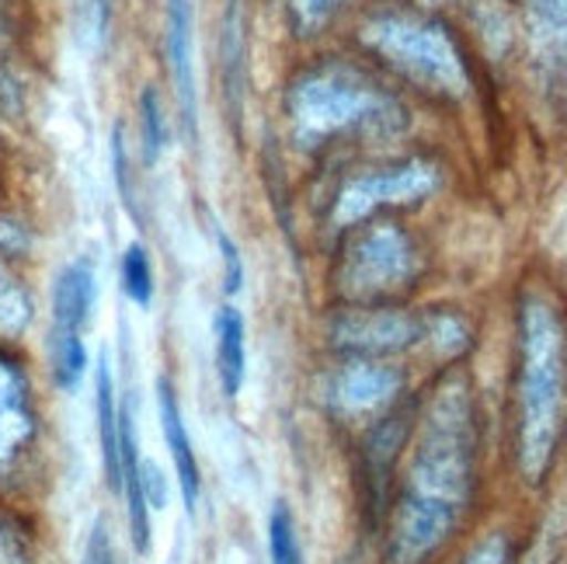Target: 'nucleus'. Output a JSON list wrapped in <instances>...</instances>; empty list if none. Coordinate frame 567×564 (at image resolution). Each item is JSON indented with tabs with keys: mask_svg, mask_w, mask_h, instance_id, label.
<instances>
[{
	"mask_svg": "<svg viewBox=\"0 0 567 564\" xmlns=\"http://www.w3.org/2000/svg\"><path fill=\"white\" fill-rule=\"evenodd\" d=\"M466 481H471L466 414L456 401H442L439 414H432L425 447L414 460L411 488L401 505L398 536H393L401 564H417L446 541L466 502Z\"/></svg>",
	"mask_w": 567,
	"mask_h": 564,
	"instance_id": "nucleus-1",
	"label": "nucleus"
},
{
	"mask_svg": "<svg viewBox=\"0 0 567 564\" xmlns=\"http://www.w3.org/2000/svg\"><path fill=\"white\" fill-rule=\"evenodd\" d=\"M567 390V362H564V331L547 304H529L523 314V435L519 457L529 481H539L550 468V457L560 435Z\"/></svg>",
	"mask_w": 567,
	"mask_h": 564,
	"instance_id": "nucleus-2",
	"label": "nucleus"
},
{
	"mask_svg": "<svg viewBox=\"0 0 567 564\" xmlns=\"http://www.w3.org/2000/svg\"><path fill=\"white\" fill-rule=\"evenodd\" d=\"M292 119L310 136H328L352 126H393L401 119L398 105L380 94L355 70L324 66L303 78L292 91Z\"/></svg>",
	"mask_w": 567,
	"mask_h": 564,
	"instance_id": "nucleus-3",
	"label": "nucleus"
},
{
	"mask_svg": "<svg viewBox=\"0 0 567 564\" xmlns=\"http://www.w3.org/2000/svg\"><path fill=\"white\" fill-rule=\"evenodd\" d=\"M365 42L411 81L439 94H463L466 70L453 39L435 21L414 14H380L365 24Z\"/></svg>",
	"mask_w": 567,
	"mask_h": 564,
	"instance_id": "nucleus-4",
	"label": "nucleus"
},
{
	"mask_svg": "<svg viewBox=\"0 0 567 564\" xmlns=\"http://www.w3.org/2000/svg\"><path fill=\"white\" fill-rule=\"evenodd\" d=\"M435 185H439V175L432 164L408 161L401 167H383V171H373V175L355 178L341 192L338 216L359 219L383 203H414V199H422V195H429Z\"/></svg>",
	"mask_w": 567,
	"mask_h": 564,
	"instance_id": "nucleus-5",
	"label": "nucleus"
},
{
	"mask_svg": "<svg viewBox=\"0 0 567 564\" xmlns=\"http://www.w3.org/2000/svg\"><path fill=\"white\" fill-rule=\"evenodd\" d=\"M167 60L188 140H199V78H195V14L192 0H167Z\"/></svg>",
	"mask_w": 567,
	"mask_h": 564,
	"instance_id": "nucleus-6",
	"label": "nucleus"
},
{
	"mask_svg": "<svg viewBox=\"0 0 567 564\" xmlns=\"http://www.w3.org/2000/svg\"><path fill=\"white\" fill-rule=\"evenodd\" d=\"M157 411H161L167 453H171V460H175V474H178L185 509L195 512V505H199V492H203V478H199V460H195L192 435L185 429V414L178 408V394H175V387H171V380L157 383Z\"/></svg>",
	"mask_w": 567,
	"mask_h": 564,
	"instance_id": "nucleus-7",
	"label": "nucleus"
},
{
	"mask_svg": "<svg viewBox=\"0 0 567 564\" xmlns=\"http://www.w3.org/2000/svg\"><path fill=\"white\" fill-rule=\"evenodd\" d=\"M118 463H122V484L118 492L126 495V520L130 533L140 554L151 551V505L143 499V481H140V447H136V422L130 408H118Z\"/></svg>",
	"mask_w": 567,
	"mask_h": 564,
	"instance_id": "nucleus-8",
	"label": "nucleus"
},
{
	"mask_svg": "<svg viewBox=\"0 0 567 564\" xmlns=\"http://www.w3.org/2000/svg\"><path fill=\"white\" fill-rule=\"evenodd\" d=\"M338 338L344 346L362 352H393L422 338V321H414V317L398 310H369V314H352L344 328H338Z\"/></svg>",
	"mask_w": 567,
	"mask_h": 564,
	"instance_id": "nucleus-9",
	"label": "nucleus"
},
{
	"mask_svg": "<svg viewBox=\"0 0 567 564\" xmlns=\"http://www.w3.org/2000/svg\"><path fill=\"white\" fill-rule=\"evenodd\" d=\"M97 300L91 258L70 262L53 286V335H84Z\"/></svg>",
	"mask_w": 567,
	"mask_h": 564,
	"instance_id": "nucleus-10",
	"label": "nucleus"
},
{
	"mask_svg": "<svg viewBox=\"0 0 567 564\" xmlns=\"http://www.w3.org/2000/svg\"><path fill=\"white\" fill-rule=\"evenodd\" d=\"M32 435H35V419L29 408V394H24V383L8 362H0V471H8L24 453Z\"/></svg>",
	"mask_w": 567,
	"mask_h": 564,
	"instance_id": "nucleus-11",
	"label": "nucleus"
},
{
	"mask_svg": "<svg viewBox=\"0 0 567 564\" xmlns=\"http://www.w3.org/2000/svg\"><path fill=\"white\" fill-rule=\"evenodd\" d=\"M401 377L383 366H349L338 380H334V404L349 414H365L383 408L393 394H398Z\"/></svg>",
	"mask_w": 567,
	"mask_h": 564,
	"instance_id": "nucleus-12",
	"label": "nucleus"
},
{
	"mask_svg": "<svg viewBox=\"0 0 567 564\" xmlns=\"http://www.w3.org/2000/svg\"><path fill=\"white\" fill-rule=\"evenodd\" d=\"M359 268H365L369 286H398L411 273L408 240L390 227L373 230L359 244Z\"/></svg>",
	"mask_w": 567,
	"mask_h": 564,
	"instance_id": "nucleus-13",
	"label": "nucleus"
},
{
	"mask_svg": "<svg viewBox=\"0 0 567 564\" xmlns=\"http://www.w3.org/2000/svg\"><path fill=\"white\" fill-rule=\"evenodd\" d=\"M244 314L234 307H224L216 314V370L224 394L237 398L248 373V338H244Z\"/></svg>",
	"mask_w": 567,
	"mask_h": 564,
	"instance_id": "nucleus-14",
	"label": "nucleus"
},
{
	"mask_svg": "<svg viewBox=\"0 0 567 564\" xmlns=\"http://www.w3.org/2000/svg\"><path fill=\"white\" fill-rule=\"evenodd\" d=\"M94 414H97V439H102V460H105V478L112 492L122 484V463H118V404H115V380L112 366L102 356L94 373Z\"/></svg>",
	"mask_w": 567,
	"mask_h": 564,
	"instance_id": "nucleus-15",
	"label": "nucleus"
},
{
	"mask_svg": "<svg viewBox=\"0 0 567 564\" xmlns=\"http://www.w3.org/2000/svg\"><path fill=\"white\" fill-rule=\"evenodd\" d=\"M118 279H122V293L136 304V307H151L154 304V262L146 255L143 244H130L126 252H122V262H118Z\"/></svg>",
	"mask_w": 567,
	"mask_h": 564,
	"instance_id": "nucleus-16",
	"label": "nucleus"
},
{
	"mask_svg": "<svg viewBox=\"0 0 567 564\" xmlns=\"http://www.w3.org/2000/svg\"><path fill=\"white\" fill-rule=\"evenodd\" d=\"M49 356H53V377L63 390H78L87 373V349L81 335H53L49 341Z\"/></svg>",
	"mask_w": 567,
	"mask_h": 564,
	"instance_id": "nucleus-17",
	"label": "nucleus"
},
{
	"mask_svg": "<svg viewBox=\"0 0 567 564\" xmlns=\"http://www.w3.org/2000/svg\"><path fill=\"white\" fill-rule=\"evenodd\" d=\"M244 35H240V4L230 0L227 8V21H224V66H227V94H230V119L240 115L244 102H240V66H244V49H240Z\"/></svg>",
	"mask_w": 567,
	"mask_h": 564,
	"instance_id": "nucleus-18",
	"label": "nucleus"
},
{
	"mask_svg": "<svg viewBox=\"0 0 567 564\" xmlns=\"http://www.w3.org/2000/svg\"><path fill=\"white\" fill-rule=\"evenodd\" d=\"M268 561L272 564H303V547H300V533H296V520L286 502H279L268 516Z\"/></svg>",
	"mask_w": 567,
	"mask_h": 564,
	"instance_id": "nucleus-19",
	"label": "nucleus"
},
{
	"mask_svg": "<svg viewBox=\"0 0 567 564\" xmlns=\"http://www.w3.org/2000/svg\"><path fill=\"white\" fill-rule=\"evenodd\" d=\"M140 130H143V161L157 164L167 146V122H164V109L154 88H146L140 94Z\"/></svg>",
	"mask_w": 567,
	"mask_h": 564,
	"instance_id": "nucleus-20",
	"label": "nucleus"
},
{
	"mask_svg": "<svg viewBox=\"0 0 567 564\" xmlns=\"http://www.w3.org/2000/svg\"><path fill=\"white\" fill-rule=\"evenodd\" d=\"M216 244H219V258H224V289L234 297L244 286V258L227 230H216Z\"/></svg>",
	"mask_w": 567,
	"mask_h": 564,
	"instance_id": "nucleus-21",
	"label": "nucleus"
},
{
	"mask_svg": "<svg viewBox=\"0 0 567 564\" xmlns=\"http://www.w3.org/2000/svg\"><path fill=\"white\" fill-rule=\"evenodd\" d=\"M140 481H143V499L151 509H164L167 502V481L161 474V468L154 460H143L140 463Z\"/></svg>",
	"mask_w": 567,
	"mask_h": 564,
	"instance_id": "nucleus-22",
	"label": "nucleus"
},
{
	"mask_svg": "<svg viewBox=\"0 0 567 564\" xmlns=\"http://www.w3.org/2000/svg\"><path fill=\"white\" fill-rule=\"evenodd\" d=\"M81 564H115L112 536H109L105 520H97V523L91 526V536H87V547H84V561H81Z\"/></svg>",
	"mask_w": 567,
	"mask_h": 564,
	"instance_id": "nucleus-23",
	"label": "nucleus"
},
{
	"mask_svg": "<svg viewBox=\"0 0 567 564\" xmlns=\"http://www.w3.org/2000/svg\"><path fill=\"white\" fill-rule=\"evenodd\" d=\"M112 161H115V182L122 192V203H126L130 213H136L133 185H130V161H126V146H122V130H115V136H112Z\"/></svg>",
	"mask_w": 567,
	"mask_h": 564,
	"instance_id": "nucleus-24",
	"label": "nucleus"
},
{
	"mask_svg": "<svg viewBox=\"0 0 567 564\" xmlns=\"http://www.w3.org/2000/svg\"><path fill=\"white\" fill-rule=\"evenodd\" d=\"M338 8H341V0H292V14L303 29H313V24L328 21Z\"/></svg>",
	"mask_w": 567,
	"mask_h": 564,
	"instance_id": "nucleus-25",
	"label": "nucleus"
},
{
	"mask_svg": "<svg viewBox=\"0 0 567 564\" xmlns=\"http://www.w3.org/2000/svg\"><path fill=\"white\" fill-rule=\"evenodd\" d=\"M471 564H505V557L498 554V551H491V547H484L477 557H471Z\"/></svg>",
	"mask_w": 567,
	"mask_h": 564,
	"instance_id": "nucleus-26",
	"label": "nucleus"
}]
</instances>
